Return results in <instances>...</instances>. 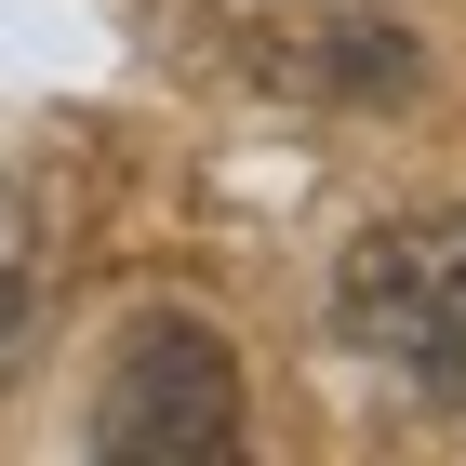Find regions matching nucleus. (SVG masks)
<instances>
[{
	"instance_id": "obj_1",
	"label": "nucleus",
	"mask_w": 466,
	"mask_h": 466,
	"mask_svg": "<svg viewBox=\"0 0 466 466\" xmlns=\"http://www.w3.org/2000/svg\"><path fill=\"white\" fill-rule=\"evenodd\" d=\"M333 333L427 413H466V214H400L373 240H347Z\"/></svg>"
},
{
	"instance_id": "obj_2",
	"label": "nucleus",
	"mask_w": 466,
	"mask_h": 466,
	"mask_svg": "<svg viewBox=\"0 0 466 466\" xmlns=\"http://www.w3.org/2000/svg\"><path fill=\"white\" fill-rule=\"evenodd\" d=\"M240 347L187 307H147L134 333L107 347V387H94V453L120 466H214L240 453Z\"/></svg>"
},
{
	"instance_id": "obj_3",
	"label": "nucleus",
	"mask_w": 466,
	"mask_h": 466,
	"mask_svg": "<svg viewBox=\"0 0 466 466\" xmlns=\"http://www.w3.org/2000/svg\"><path fill=\"white\" fill-rule=\"evenodd\" d=\"M27 320H40V280H27V253H0V387L27 360Z\"/></svg>"
}]
</instances>
